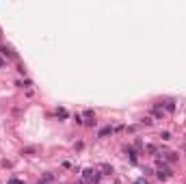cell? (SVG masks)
Instances as JSON below:
<instances>
[{"label": "cell", "mask_w": 186, "mask_h": 184, "mask_svg": "<svg viewBox=\"0 0 186 184\" xmlns=\"http://www.w3.org/2000/svg\"><path fill=\"white\" fill-rule=\"evenodd\" d=\"M156 175H158L160 180H169L173 173H171V169H169V167H167L165 163H162V165H158V171H156Z\"/></svg>", "instance_id": "obj_1"}, {"label": "cell", "mask_w": 186, "mask_h": 184, "mask_svg": "<svg viewBox=\"0 0 186 184\" xmlns=\"http://www.w3.org/2000/svg\"><path fill=\"white\" fill-rule=\"evenodd\" d=\"M108 134H113V128H110V126H106V128H102V130H100V132H98V136H100V139H104V136H108Z\"/></svg>", "instance_id": "obj_2"}, {"label": "cell", "mask_w": 186, "mask_h": 184, "mask_svg": "<svg viewBox=\"0 0 186 184\" xmlns=\"http://www.w3.org/2000/svg\"><path fill=\"white\" fill-rule=\"evenodd\" d=\"M165 108H167V113H173V111H175V102H173V100H167V102H165Z\"/></svg>", "instance_id": "obj_3"}, {"label": "cell", "mask_w": 186, "mask_h": 184, "mask_svg": "<svg viewBox=\"0 0 186 184\" xmlns=\"http://www.w3.org/2000/svg\"><path fill=\"white\" fill-rule=\"evenodd\" d=\"M126 154L130 156L132 160H136V152H134V147H126Z\"/></svg>", "instance_id": "obj_4"}, {"label": "cell", "mask_w": 186, "mask_h": 184, "mask_svg": "<svg viewBox=\"0 0 186 184\" xmlns=\"http://www.w3.org/2000/svg\"><path fill=\"white\" fill-rule=\"evenodd\" d=\"M52 180H54V175H52V173H45V175H43V180H41V184H50Z\"/></svg>", "instance_id": "obj_5"}, {"label": "cell", "mask_w": 186, "mask_h": 184, "mask_svg": "<svg viewBox=\"0 0 186 184\" xmlns=\"http://www.w3.org/2000/svg\"><path fill=\"white\" fill-rule=\"evenodd\" d=\"M102 171H104L106 175H110V173H113V167H108V165H102Z\"/></svg>", "instance_id": "obj_6"}, {"label": "cell", "mask_w": 186, "mask_h": 184, "mask_svg": "<svg viewBox=\"0 0 186 184\" xmlns=\"http://www.w3.org/2000/svg\"><path fill=\"white\" fill-rule=\"evenodd\" d=\"M145 150H147V152H149V154H156V147H154V145H147V147H145Z\"/></svg>", "instance_id": "obj_7"}, {"label": "cell", "mask_w": 186, "mask_h": 184, "mask_svg": "<svg viewBox=\"0 0 186 184\" xmlns=\"http://www.w3.org/2000/svg\"><path fill=\"white\" fill-rule=\"evenodd\" d=\"M9 184H22V182H20V180H15V178H13V180H9Z\"/></svg>", "instance_id": "obj_8"}, {"label": "cell", "mask_w": 186, "mask_h": 184, "mask_svg": "<svg viewBox=\"0 0 186 184\" xmlns=\"http://www.w3.org/2000/svg\"><path fill=\"white\" fill-rule=\"evenodd\" d=\"M136 184H147V180H138V182Z\"/></svg>", "instance_id": "obj_9"}, {"label": "cell", "mask_w": 186, "mask_h": 184, "mask_svg": "<svg viewBox=\"0 0 186 184\" xmlns=\"http://www.w3.org/2000/svg\"><path fill=\"white\" fill-rule=\"evenodd\" d=\"M2 65H5V63H2V58H0V67H2Z\"/></svg>", "instance_id": "obj_10"}, {"label": "cell", "mask_w": 186, "mask_h": 184, "mask_svg": "<svg viewBox=\"0 0 186 184\" xmlns=\"http://www.w3.org/2000/svg\"><path fill=\"white\" fill-rule=\"evenodd\" d=\"M78 184H82V182H78Z\"/></svg>", "instance_id": "obj_11"}, {"label": "cell", "mask_w": 186, "mask_h": 184, "mask_svg": "<svg viewBox=\"0 0 186 184\" xmlns=\"http://www.w3.org/2000/svg\"><path fill=\"white\" fill-rule=\"evenodd\" d=\"M0 37H2V35H0Z\"/></svg>", "instance_id": "obj_12"}]
</instances>
